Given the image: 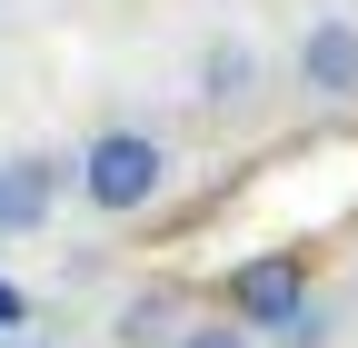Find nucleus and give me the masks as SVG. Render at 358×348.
I'll return each instance as SVG.
<instances>
[{
	"mask_svg": "<svg viewBox=\"0 0 358 348\" xmlns=\"http://www.w3.org/2000/svg\"><path fill=\"white\" fill-rule=\"evenodd\" d=\"M70 189L100 209V219H140V209L169 189V150L150 129H100L80 159H70Z\"/></svg>",
	"mask_w": 358,
	"mask_h": 348,
	"instance_id": "f257e3e1",
	"label": "nucleus"
},
{
	"mask_svg": "<svg viewBox=\"0 0 358 348\" xmlns=\"http://www.w3.org/2000/svg\"><path fill=\"white\" fill-rule=\"evenodd\" d=\"M299 309H308V269H299V259L268 249V259H239V269H229V319L239 328H289Z\"/></svg>",
	"mask_w": 358,
	"mask_h": 348,
	"instance_id": "f03ea898",
	"label": "nucleus"
},
{
	"mask_svg": "<svg viewBox=\"0 0 358 348\" xmlns=\"http://www.w3.org/2000/svg\"><path fill=\"white\" fill-rule=\"evenodd\" d=\"M60 189H70V159H50V150H10V159H0V239L50 229Z\"/></svg>",
	"mask_w": 358,
	"mask_h": 348,
	"instance_id": "7ed1b4c3",
	"label": "nucleus"
},
{
	"mask_svg": "<svg viewBox=\"0 0 358 348\" xmlns=\"http://www.w3.org/2000/svg\"><path fill=\"white\" fill-rule=\"evenodd\" d=\"M299 80H308L319 100H358V20H348V10H319V20H308Z\"/></svg>",
	"mask_w": 358,
	"mask_h": 348,
	"instance_id": "20e7f679",
	"label": "nucleus"
},
{
	"mask_svg": "<svg viewBox=\"0 0 358 348\" xmlns=\"http://www.w3.org/2000/svg\"><path fill=\"white\" fill-rule=\"evenodd\" d=\"M249 80H259V50H249V40H209V50H199V100L209 110H239Z\"/></svg>",
	"mask_w": 358,
	"mask_h": 348,
	"instance_id": "39448f33",
	"label": "nucleus"
},
{
	"mask_svg": "<svg viewBox=\"0 0 358 348\" xmlns=\"http://www.w3.org/2000/svg\"><path fill=\"white\" fill-rule=\"evenodd\" d=\"M169 338H179V289H150L140 309L120 319V348H169Z\"/></svg>",
	"mask_w": 358,
	"mask_h": 348,
	"instance_id": "423d86ee",
	"label": "nucleus"
},
{
	"mask_svg": "<svg viewBox=\"0 0 358 348\" xmlns=\"http://www.w3.org/2000/svg\"><path fill=\"white\" fill-rule=\"evenodd\" d=\"M329 328H338V319H329V309H299V319H289V328H279V348H329Z\"/></svg>",
	"mask_w": 358,
	"mask_h": 348,
	"instance_id": "0eeeda50",
	"label": "nucleus"
},
{
	"mask_svg": "<svg viewBox=\"0 0 358 348\" xmlns=\"http://www.w3.org/2000/svg\"><path fill=\"white\" fill-rule=\"evenodd\" d=\"M169 348H259V338H249V328H209V319H189Z\"/></svg>",
	"mask_w": 358,
	"mask_h": 348,
	"instance_id": "6e6552de",
	"label": "nucleus"
},
{
	"mask_svg": "<svg viewBox=\"0 0 358 348\" xmlns=\"http://www.w3.org/2000/svg\"><path fill=\"white\" fill-rule=\"evenodd\" d=\"M20 319H30V298H20L10 279H0V328H20Z\"/></svg>",
	"mask_w": 358,
	"mask_h": 348,
	"instance_id": "1a4fd4ad",
	"label": "nucleus"
}]
</instances>
